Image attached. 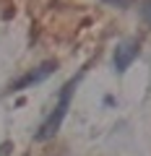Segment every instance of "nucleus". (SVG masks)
I'll use <instances>...</instances> for the list:
<instances>
[{"instance_id":"obj_1","label":"nucleus","mask_w":151,"mask_h":156,"mask_svg":"<svg viewBox=\"0 0 151 156\" xmlns=\"http://www.w3.org/2000/svg\"><path fill=\"white\" fill-rule=\"evenodd\" d=\"M73 89H76V78H73V81H68V83L63 86V91H60V99H57V107L50 112V117H47L45 122H42L39 133H37V140H47V138H52V135H55L57 130H60L63 120H65V115H68V107H70Z\"/></svg>"},{"instance_id":"obj_2","label":"nucleus","mask_w":151,"mask_h":156,"mask_svg":"<svg viewBox=\"0 0 151 156\" xmlns=\"http://www.w3.org/2000/svg\"><path fill=\"white\" fill-rule=\"evenodd\" d=\"M138 57V42H133V39H128V42H123V44H117V50H115V68H117L120 73L128 70L130 62Z\"/></svg>"},{"instance_id":"obj_3","label":"nucleus","mask_w":151,"mask_h":156,"mask_svg":"<svg viewBox=\"0 0 151 156\" xmlns=\"http://www.w3.org/2000/svg\"><path fill=\"white\" fill-rule=\"evenodd\" d=\"M52 70H55V65H52V62H45L39 70H31V73H26L23 78H18V81L11 86V89H13V91H18V89H26V86H31V83H39V81H45V78L50 76Z\"/></svg>"},{"instance_id":"obj_4","label":"nucleus","mask_w":151,"mask_h":156,"mask_svg":"<svg viewBox=\"0 0 151 156\" xmlns=\"http://www.w3.org/2000/svg\"><path fill=\"white\" fill-rule=\"evenodd\" d=\"M141 13H143V18L151 23V0H146L143 5H141Z\"/></svg>"},{"instance_id":"obj_5","label":"nucleus","mask_w":151,"mask_h":156,"mask_svg":"<svg viewBox=\"0 0 151 156\" xmlns=\"http://www.w3.org/2000/svg\"><path fill=\"white\" fill-rule=\"evenodd\" d=\"M107 3H112V5H125L128 0H107Z\"/></svg>"}]
</instances>
